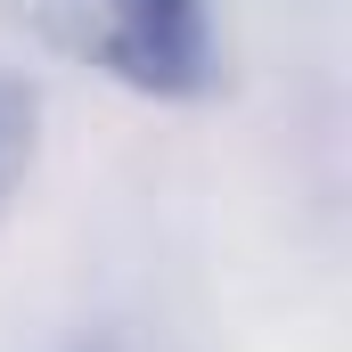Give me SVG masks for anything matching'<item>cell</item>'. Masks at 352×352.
I'll return each instance as SVG.
<instances>
[{
    "label": "cell",
    "mask_w": 352,
    "mask_h": 352,
    "mask_svg": "<svg viewBox=\"0 0 352 352\" xmlns=\"http://www.w3.org/2000/svg\"><path fill=\"white\" fill-rule=\"evenodd\" d=\"M58 25L107 82L140 98L188 107L221 90V33L205 0H58Z\"/></svg>",
    "instance_id": "6da1fadb"
},
{
    "label": "cell",
    "mask_w": 352,
    "mask_h": 352,
    "mask_svg": "<svg viewBox=\"0 0 352 352\" xmlns=\"http://www.w3.org/2000/svg\"><path fill=\"white\" fill-rule=\"evenodd\" d=\"M33 148H41V98H33V82L0 74V213L16 205V188L33 173Z\"/></svg>",
    "instance_id": "7a4b0ae2"
}]
</instances>
